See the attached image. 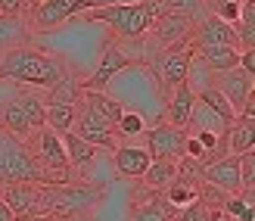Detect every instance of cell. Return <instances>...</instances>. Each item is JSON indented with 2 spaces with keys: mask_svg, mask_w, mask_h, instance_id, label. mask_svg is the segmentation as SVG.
<instances>
[{
  "mask_svg": "<svg viewBox=\"0 0 255 221\" xmlns=\"http://www.w3.org/2000/svg\"><path fill=\"white\" fill-rule=\"evenodd\" d=\"M66 72H69V66L59 56H50L34 47H16V50L0 53V81L19 84V87H44L47 90Z\"/></svg>",
  "mask_w": 255,
  "mask_h": 221,
  "instance_id": "obj_1",
  "label": "cell"
},
{
  "mask_svg": "<svg viewBox=\"0 0 255 221\" xmlns=\"http://www.w3.org/2000/svg\"><path fill=\"white\" fill-rule=\"evenodd\" d=\"M162 12H165V0H128V3L87 9L84 19L103 22L112 34V41L125 44V41H134V37H143Z\"/></svg>",
  "mask_w": 255,
  "mask_h": 221,
  "instance_id": "obj_2",
  "label": "cell"
},
{
  "mask_svg": "<svg viewBox=\"0 0 255 221\" xmlns=\"http://www.w3.org/2000/svg\"><path fill=\"white\" fill-rule=\"evenodd\" d=\"M103 187H94L87 181H69V184H37V212L47 218H66V215H91L100 200Z\"/></svg>",
  "mask_w": 255,
  "mask_h": 221,
  "instance_id": "obj_3",
  "label": "cell"
},
{
  "mask_svg": "<svg viewBox=\"0 0 255 221\" xmlns=\"http://www.w3.org/2000/svg\"><path fill=\"white\" fill-rule=\"evenodd\" d=\"M12 181H31V184H44V168L37 165L28 144L22 137L9 134L0 125V187L12 184Z\"/></svg>",
  "mask_w": 255,
  "mask_h": 221,
  "instance_id": "obj_4",
  "label": "cell"
},
{
  "mask_svg": "<svg viewBox=\"0 0 255 221\" xmlns=\"http://www.w3.org/2000/svg\"><path fill=\"white\" fill-rule=\"evenodd\" d=\"M44 112H47L44 100L37 94H31L28 87L16 84L12 97L3 103V128L9 134H16V137L25 140L28 134H34L37 128H44Z\"/></svg>",
  "mask_w": 255,
  "mask_h": 221,
  "instance_id": "obj_5",
  "label": "cell"
},
{
  "mask_svg": "<svg viewBox=\"0 0 255 221\" xmlns=\"http://www.w3.org/2000/svg\"><path fill=\"white\" fill-rule=\"evenodd\" d=\"M190 59H193V41L187 37V41H181V44H174L168 50H162V53H156L146 62V69L159 78V84L165 90H171V87H177L187 78Z\"/></svg>",
  "mask_w": 255,
  "mask_h": 221,
  "instance_id": "obj_6",
  "label": "cell"
},
{
  "mask_svg": "<svg viewBox=\"0 0 255 221\" xmlns=\"http://www.w3.org/2000/svg\"><path fill=\"white\" fill-rule=\"evenodd\" d=\"M78 12H81L78 0H31L22 16L31 31H53L69 19H75Z\"/></svg>",
  "mask_w": 255,
  "mask_h": 221,
  "instance_id": "obj_7",
  "label": "cell"
},
{
  "mask_svg": "<svg viewBox=\"0 0 255 221\" xmlns=\"http://www.w3.org/2000/svg\"><path fill=\"white\" fill-rule=\"evenodd\" d=\"M134 66H140V62L128 53L119 41H109L103 47V53H100V62H97V69L91 72V78H84V81H81V90H103L119 72L134 69Z\"/></svg>",
  "mask_w": 255,
  "mask_h": 221,
  "instance_id": "obj_8",
  "label": "cell"
},
{
  "mask_svg": "<svg viewBox=\"0 0 255 221\" xmlns=\"http://www.w3.org/2000/svg\"><path fill=\"white\" fill-rule=\"evenodd\" d=\"M72 134H78L81 140H87V144H94L97 150H112L119 144V134H116V128H112L109 122H103L94 109H87L84 103H75V122L69 128Z\"/></svg>",
  "mask_w": 255,
  "mask_h": 221,
  "instance_id": "obj_9",
  "label": "cell"
},
{
  "mask_svg": "<svg viewBox=\"0 0 255 221\" xmlns=\"http://www.w3.org/2000/svg\"><path fill=\"white\" fill-rule=\"evenodd\" d=\"M143 140H146L149 159H181L187 131L168 125V122H156L152 128H143Z\"/></svg>",
  "mask_w": 255,
  "mask_h": 221,
  "instance_id": "obj_10",
  "label": "cell"
},
{
  "mask_svg": "<svg viewBox=\"0 0 255 221\" xmlns=\"http://www.w3.org/2000/svg\"><path fill=\"white\" fill-rule=\"evenodd\" d=\"M177 206L162 197V190L140 184V193L131 200V221H171Z\"/></svg>",
  "mask_w": 255,
  "mask_h": 221,
  "instance_id": "obj_11",
  "label": "cell"
},
{
  "mask_svg": "<svg viewBox=\"0 0 255 221\" xmlns=\"http://www.w3.org/2000/svg\"><path fill=\"white\" fill-rule=\"evenodd\" d=\"M215 87L224 94V100L234 106V112H240L252 100V87H255V75L243 72L240 66L227 69V72H215Z\"/></svg>",
  "mask_w": 255,
  "mask_h": 221,
  "instance_id": "obj_12",
  "label": "cell"
},
{
  "mask_svg": "<svg viewBox=\"0 0 255 221\" xmlns=\"http://www.w3.org/2000/svg\"><path fill=\"white\" fill-rule=\"evenodd\" d=\"M149 153L146 147H134V144H116L112 147V165L122 178H143V172L149 168Z\"/></svg>",
  "mask_w": 255,
  "mask_h": 221,
  "instance_id": "obj_13",
  "label": "cell"
},
{
  "mask_svg": "<svg viewBox=\"0 0 255 221\" xmlns=\"http://www.w3.org/2000/svg\"><path fill=\"white\" fill-rule=\"evenodd\" d=\"M202 181L221 187L224 193H240V165H237V156L227 153V156H221V159L202 165Z\"/></svg>",
  "mask_w": 255,
  "mask_h": 221,
  "instance_id": "obj_14",
  "label": "cell"
},
{
  "mask_svg": "<svg viewBox=\"0 0 255 221\" xmlns=\"http://www.w3.org/2000/svg\"><path fill=\"white\" fill-rule=\"evenodd\" d=\"M0 193H3V203L9 206L12 218L37 212V184H31V181H12V184H3Z\"/></svg>",
  "mask_w": 255,
  "mask_h": 221,
  "instance_id": "obj_15",
  "label": "cell"
},
{
  "mask_svg": "<svg viewBox=\"0 0 255 221\" xmlns=\"http://www.w3.org/2000/svg\"><path fill=\"white\" fill-rule=\"evenodd\" d=\"M190 41L193 44H231V47H240L237 44V31L231 22H224L218 16H209L193 25V34H190Z\"/></svg>",
  "mask_w": 255,
  "mask_h": 221,
  "instance_id": "obj_16",
  "label": "cell"
},
{
  "mask_svg": "<svg viewBox=\"0 0 255 221\" xmlns=\"http://www.w3.org/2000/svg\"><path fill=\"white\" fill-rule=\"evenodd\" d=\"M31 28L25 16H9V12H0V53H6V50H16V47H28L31 41Z\"/></svg>",
  "mask_w": 255,
  "mask_h": 221,
  "instance_id": "obj_17",
  "label": "cell"
},
{
  "mask_svg": "<svg viewBox=\"0 0 255 221\" xmlns=\"http://www.w3.org/2000/svg\"><path fill=\"white\" fill-rule=\"evenodd\" d=\"M193 53L212 72H227L240 62V47H231V44H193Z\"/></svg>",
  "mask_w": 255,
  "mask_h": 221,
  "instance_id": "obj_18",
  "label": "cell"
},
{
  "mask_svg": "<svg viewBox=\"0 0 255 221\" xmlns=\"http://www.w3.org/2000/svg\"><path fill=\"white\" fill-rule=\"evenodd\" d=\"M196 103V94L190 90L187 81H181L177 87L168 90V106H165V122L174 125V128H184L187 119H190V109Z\"/></svg>",
  "mask_w": 255,
  "mask_h": 221,
  "instance_id": "obj_19",
  "label": "cell"
},
{
  "mask_svg": "<svg viewBox=\"0 0 255 221\" xmlns=\"http://www.w3.org/2000/svg\"><path fill=\"white\" fill-rule=\"evenodd\" d=\"M62 137V150H66V159H69V168L72 172H87L94 162H97V147L94 144H87V140H81L78 134H72V131H66V134H59Z\"/></svg>",
  "mask_w": 255,
  "mask_h": 221,
  "instance_id": "obj_20",
  "label": "cell"
},
{
  "mask_svg": "<svg viewBox=\"0 0 255 221\" xmlns=\"http://www.w3.org/2000/svg\"><path fill=\"white\" fill-rule=\"evenodd\" d=\"M81 103H84L87 109H94V112L100 115V119L109 122L112 128L119 125L122 112H125V106H122L119 100H112V97L106 94V90H84V94H81Z\"/></svg>",
  "mask_w": 255,
  "mask_h": 221,
  "instance_id": "obj_21",
  "label": "cell"
},
{
  "mask_svg": "<svg viewBox=\"0 0 255 221\" xmlns=\"http://www.w3.org/2000/svg\"><path fill=\"white\" fill-rule=\"evenodd\" d=\"M227 150L234 156L246 153V150H255V119L237 115V119L227 125Z\"/></svg>",
  "mask_w": 255,
  "mask_h": 221,
  "instance_id": "obj_22",
  "label": "cell"
},
{
  "mask_svg": "<svg viewBox=\"0 0 255 221\" xmlns=\"http://www.w3.org/2000/svg\"><path fill=\"white\" fill-rule=\"evenodd\" d=\"M81 94H84V90H81V81L75 78V72H66L56 84L47 87L44 106H53V103H66V106H75V103H81Z\"/></svg>",
  "mask_w": 255,
  "mask_h": 221,
  "instance_id": "obj_23",
  "label": "cell"
},
{
  "mask_svg": "<svg viewBox=\"0 0 255 221\" xmlns=\"http://www.w3.org/2000/svg\"><path fill=\"white\" fill-rule=\"evenodd\" d=\"M218 128L224 131L227 125H224L202 100H196L193 109H190V119H187V125H184V131H187V134H196V131H218Z\"/></svg>",
  "mask_w": 255,
  "mask_h": 221,
  "instance_id": "obj_24",
  "label": "cell"
},
{
  "mask_svg": "<svg viewBox=\"0 0 255 221\" xmlns=\"http://www.w3.org/2000/svg\"><path fill=\"white\" fill-rule=\"evenodd\" d=\"M174 175H177V159H152L143 178H140V184H146L152 190H165Z\"/></svg>",
  "mask_w": 255,
  "mask_h": 221,
  "instance_id": "obj_25",
  "label": "cell"
},
{
  "mask_svg": "<svg viewBox=\"0 0 255 221\" xmlns=\"http://www.w3.org/2000/svg\"><path fill=\"white\" fill-rule=\"evenodd\" d=\"M162 197L168 200L171 206H190V203H196V197H199V181H187V178H181V175H174L171 178V184L162 190Z\"/></svg>",
  "mask_w": 255,
  "mask_h": 221,
  "instance_id": "obj_26",
  "label": "cell"
},
{
  "mask_svg": "<svg viewBox=\"0 0 255 221\" xmlns=\"http://www.w3.org/2000/svg\"><path fill=\"white\" fill-rule=\"evenodd\" d=\"M240 50H255V0H243L240 19L234 22Z\"/></svg>",
  "mask_w": 255,
  "mask_h": 221,
  "instance_id": "obj_27",
  "label": "cell"
},
{
  "mask_svg": "<svg viewBox=\"0 0 255 221\" xmlns=\"http://www.w3.org/2000/svg\"><path fill=\"white\" fill-rule=\"evenodd\" d=\"M196 100H202V103H206V106H209L215 115H218V119H221L224 125H231V122L237 119L234 106L224 100V94H221V90L215 87V84H212V87H206V90H199V94H196Z\"/></svg>",
  "mask_w": 255,
  "mask_h": 221,
  "instance_id": "obj_28",
  "label": "cell"
},
{
  "mask_svg": "<svg viewBox=\"0 0 255 221\" xmlns=\"http://www.w3.org/2000/svg\"><path fill=\"white\" fill-rule=\"evenodd\" d=\"M165 12H181V16H187L190 22H202L209 16V0H165Z\"/></svg>",
  "mask_w": 255,
  "mask_h": 221,
  "instance_id": "obj_29",
  "label": "cell"
},
{
  "mask_svg": "<svg viewBox=\"0 0 255 221\" xmlns=\"http://www.w3.org/2000/svg\"><path fill=\"white\" fill-rule=\"evenodd\" d=\"M75 122V106H66V103H53V106H47L44 112V125L53 128L56 134H66Z\"/></svg>",
  "mask_w": 255,
  "mask_h": 221,
  "instance_id": "obj_30",
  "label": "cell"
},
{
  "mask_svg": "<svg viewBox=\"0 0 255 221\" xmlns=\"http://www.w3.org/2000/svg\"><path fill=\"white\" fill-rule=\"evenodd\" d=\"M231 197V193H224L221 187H215V184H209V181H199V203L206 206V209L212 212V215H221V209H224V200Z\"/></svg>",
  "mask_w": 255,
  "mask_h": 221,
  "instance_id": "obj_31",
  "label": "cell"
},
{
  "mask_svg": "<svg viewBox=\"0 0 255 221\" xmlns=\"http://www.w3.org/2000/svg\"><path fill=\"white\" fill-rule=\"evenodd\" d=\"M143 128H146L143 115H137V112H122V119H119V125H116V134L125 137V140H131V137H140V134H143Z\"/></svg>",
  "mask_w": 255,
  "mask_h": 221,
  "instance_id": "obj_32",
  "label": "cell"
},
{
  "mask_svg": "<svg viewBox=\"0 0 255 221\" xmlns=\"http://www.w3.org/2000/svg\"><path fill=\"white\" fill-rule=\"evenodd\" d=\"M237 165H240V190H255V153L252 150L240 153Z\"/></svg>",
  "mask_w": 255,
  "mask_h": 221,
  "instance_id": "obj_33",
  "label": "cell"
},
{
  "mask_svg": "<svg viewBox=\"0 0 255 221\" xmlns=\"http://www.w3.org/2000/svg\"><path fill=\"white\" fill-rule=\"evenodd\" d=\"M171 221H215V215L202 206L199 200L196 203H190V206H181V209L174 212V218Z\"/></svg>",
  "mask_w": 255,
  "mask_h": 221,
  "instance_id": "obj_34",
  "label": "cell"
},
{
  "mask_svg": "<svg viewBox=\"0 0 255 221\" xmlns=\"http://www.w3.org/2000/svg\"><path fill=\"white\" fill-rule=\"evenodd\" d=\"M31 0H0V12H9V16H19V12L28 9Z\"/></svg>",
  "mask_w": 255,
  "mask_h": 221,
  "instance_id": "obj_35",
  "label": "cell"
},
{
  "mask_svg": "<svg viewBox=\"0 0 255 221\" xmlns=\"http://www.w3.org/2000/svg\"><path fill=\"white\" fill-rule=\"evenodd\" d=\"M243 72L255 75V50H240V62H237Z\"/></svg>",
  "mask_w": 255,
  "mask_h": 221,
  "instance_id": "obj_36",
  "label": "cell"
},
{
  "mask_svg": "<svg viewBox=\"0 0 255 221\" xmlns=\"http://www.w3.org/2000/svg\"><path fill=\"white\" fill-rule=\"evenodd\" d=\"M0 221H16V218H12V212H9V206L3 203V193H0Z\"/></svg>",
  "mask_w": 255,
  "mask_h": 221,
  "instance_id": "obj_37",
  "label": "cell"
},
{
  "mask_svg": "<svg viewBox=\"0 0 255 221\" xmlns=\"http://www.w3.org/2000/svg\"><path fill=\"white\" fill-rule=\"evenodd\" d=\"M47 221H87V215H66V218H47Z\"/></svg>",
  "mask_w": 255,
  "mask_h": 221,
  "instance_id": "obj_38",
  "label": "cell"
},
{
  "mask_svg": "<svg viewBox=\"0 0 255 221\" xmlns=\"http://www.w3.org/2000/svg\"><path fill=\"white\" fill-rule=\"evenodd\" d=\"M215 221H234V218H227V215H215Z\"/></svg>",
  "mask_w": 255,
  "mask_h": 221,
  "instance_id": "obj_39",
  "label": "cell"
}]
</instances>
